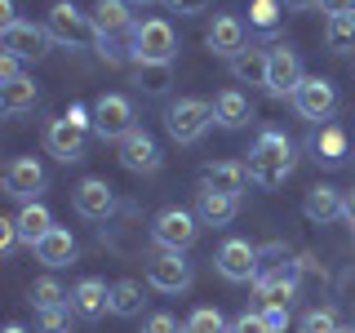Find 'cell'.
Listing matches in <instances>:
<instances>
[{
	"instance_id": "6da1fadb",
	"label": "cell",
	"mask_w": 355,
	"mask_h": 333,
	"mask_svg": "<svg viewBox=\"0 0 355 333\" xmlns=\"http://www.w3.org/2000/svg\"><path fill=\"white\" fill-rule=\"evenodd\" d=\"M288 173H293V142H288L280 129L258 133V142H253V151H249V182L275 191V187H284Z\"/></svg>"
},
{
	"instance_id": "7a4b0ae2",
	"label": "cell",
	"mask_w": 355,
	"mask_h": 333,
	"mask_svg": "<svg viewBox=\"0 0 355 333\" xmlns=\"http://www.w3.org/2000/svg\"><path fill=\"white\" fill-rule=\"evenodd\" d=\"M129 58L133 67H173L178 58V36L164 18H147L129 31Z\"/></svg>"
},
{
	"instance_id": "3957f363",
	"label": "cell",
	"mask_w": 355,
	"mask_h": 333,
	"mask_svg": "<svg viewBox=\"0 0 355 333\" xmlns=\"http://www.w3.org/2000/svg\"><path fill=\"white\" fill-rule=\"evenodd\" d=\"M214 103H205V98H178L169 107V116H164V129H169V138L178 147H191V142L205 138V129L214 125Z\"/></svg>"
},
{
	"instance_id": "277c9868",
	"label": "cell",
	"mask_w": 355,
	"mask_h": 333,
	"mask_svg": "<svg viewBox=\"0 0 355 333\" xmlns=\"http://www.w3.org/2000/svg\"><path fill=\"white\" fill-rule=\"evenodd\" d=\"M151 240H155V249H178V253H187L191 244L200 240V214H191V209H160L151 222Z\"/></svg>"
},
{
	"instance_id": "5b68a950",
	"label": "cell",
	"mask_w": 355,
	"mask_h": 333,
	"mask_svg": "<svg viewBox=\"0 0 355 333\" xmlns=\"http://www.w3.org/2000/svg\"><path fill=\"white\" fill-rule=\"evenodd\" d=\"M94 27H98V53H103L107 62H120V49H116V36H125L133 31L138 22L129 14V0H98L94 5Z\"/></svg>"
},
{
	"instance_id": "8992f818",
	"label": "cell",
	"mask_w": 355,
	"mask_h": 333,
	"mask_svg": "<svg viewBox=\"0 0 355 333\" xmlns=\"http://www.w3.org/2000/svg\"><path fill=\"white\" fill-rule=\"evenodd\" d=\"M49 27H36V22H9V27H0V49L14 53L18 62H36L49 53Z\"/></svg>"
},
{
	"instance_id": "52a82bcc",
	"label": "cell",
	"mask_w": 355,
	"mask_h": 333,
	"mask_svg": "<svg viewBox=\"0 0 355 333\" xmlns=\"http://www.w3.org/2000/svg\"><path fill=\"white\" fill-rule=\"evenodd\" d=\"M138 129L133 125V107H129V98H120V94H103L94 103V133L103 142H120V138H129V133Z\"/></svg>"
},
{
	"instance_id": "ba28073f",
	"label": "cell",
	"mask_w": 355,
	"mask_h": 333,
	"mask_svg": "<svg viewBox=\"0 0 355 333\" xmlns=\"http://www.w3.org/2000/svg\"><path fill=\"white\" fill-rule=\"evenodd\" d=\"M49 36L58 44H89V40H98L94 14H80L71 0H58V5L49 9Z\"/></svg>"
},
{
	"instance_id": "9c48e42d",
	"label": "cell",
	"mask_w": 355,
	"mask_h": 333,
	"mask_svg": "<svg viewBox=\"0 0 355 333\" xmlns=\"http://www.w3.org/2000/svg\"><path fill=\"white\" fill-rule=\"evenodd\" d=\"M147 284L160 289V293H182L191 284V262L178 249H155L151 262H147Z\"/></svg>"
},
{
	"instance_id": "30bf717a",
	"label": "cell",
	"mask_w": 355,
	"mask_h": 333,
	"mask_svg": "<svg viewBox=\"0 0 355 333\" xmlns=\"http://www.w3.org/2000/svg\"><path fill=\"white\" fill-rule=\"evenodd\" d=\"M297 85H302V62H297L293 49H284V44H275V49H266V94L271 98H293Z\"/></svg>"
},
{
	"instance_id": "8fae6325",
	"label": "cell",
	"mask_w": 355,
	"mask_h": 333,
	"mask_svg": "<svg viewBox=\"0 0 355 333\" xmlns=\"http://www.w3.org/2000/svg\"><path fill=\"white\" fill-rule=\"evenodd\" d=\"M293 107L302 120H329L333 107H338V89H333V80H324V76H302V85H297L293 94Z\"/></svg>"
},
{
	"instance_id": "7c38bea8",
	"label": "cell",
	"mask_w": 355,
	"mask_h": 333,
	"mask_svg": "<svg viewBox=\"0 0 355 333\" xmlns=\"http://www.w3.org/2000/svg\"><path fill=\"white\" fill-rule=\"evenodd\" d=\"M218 271H222V280H231V284L258 280V249H253L249 240H227L218 249Z\"/></svg>"
},
{
	"instance_id": "4fadbf2b",
	"label": "cell",
	"mask_w": 355,
	"mask_h": 333,
	"mask_svg": "<svg viewBox=\"0 0 355 333\" xmlns=\"http://www.w3.org/2000/svg\"><path fill=\"white\" fill-rule=\"evenodd\" d=\"M120 147V164H125L129 173H160V147H155V138L147 129H133L129 138H120L116 142Z\"/></svg>"
},
{
	"instance_id": "5bb4252c",
	"label": "cell",
	"mask_w": 355,
	"mask_h": 333,
	"mask_svg": "<svg viewBox=\"0 0 355 333\" xmlns=\"http://www.w3.org/2000/svg\"><path fill=\"white\" fill-rule=\"evenodd\" d=\"M85 133L89 129H80L76 120H49V129H44V147H49V155L53 160H62V164H71V160H80L85 155Z\"/></svg>"
},
{
	"instance_id": "9a60e30c",
	"label": "cell",
	"mask_w": 355,
	"mask_h": 333,
	"mask_svg": "<svg viewBox=\"0 0 355 333\" xmlns=\"http://www.w3.org/2000/svg\"><path fill=\"white\" fill-rule=\"evenodd\" d=\"M76 214L89 218V222H107L116 214V191H111L103 178H85V182L76 187Z\"/></svg>"
},
{
	"instance_id": "2e32d148",
	"label": "cell",
	"mask_w": 355,
	"mask_h": 333,
	"mask_svg": "<svg viewBox=\"0 0 355 333\" xmlns=\"http://www.w3.org/2000/svg\"><path fill=\"white\" fill-rule=\"evenodd\" d=\"M44 191V169H40V160H31V155H18L14 164L5 169V196H14V200H36Z\"/></svg>"
},
{
	"instance_id": "e0dca14e",
	"label": "cell",
	"mask_w": 355,
	"mask_h": 333,
	"mask_svg": "<svg viewBox=\"0 0 355 333\" xmlns=\"http://www.w3.org/2000/svg\"><path fill=\"white\" fill-rule=\"evenodd\" d=\"M205 44L218 58H236V53H244V22L236 14H218L205 31Z\"/></svg>"
},
{
	"instance_id": "ac0fdd59",
	"label": "cell",
	"mask_w": 355,
	"mask_h": 333,
	"mask_svg": "<svg viewBox=\"0 0 355 333\" xmlns=\"http://www.w3.org/2000/svg\"><path fill=\"white\" fill-rule=\"evenodd\" d=\"M71 311L80 320H98L111 311V284H103L98 275H85L80 284L71 289Z\"/></svg>"
},
{
	"instance_id": "d6986e66",
	"label": "cell",
	"mask_w": 355,
	"mask_h": 333,
	"mask_svg": "<svg viewBox=\"0 0 355 333\" xmlns=\"http://www.w3.org/2000/svg\"><path fill=\"white\" fill-rule=\"evenodd\" d=\"M258 298H262V302H275V307H288L297 298V266L280 262L275 271L258 275Z\"/></svg>"
},
{
	"instance_id": "ffe728a7",
	"label": "cell",
	"mask_w": 355,
	"mask_h": 333,
	"mask_svg": "<svg viewBox=\"0 0 355 333\" xmlns=\"http://www.w3.org/2000/svg\"><path fill=\"white\" fill-rule=\"evenodd\" d=\"M244 182H249V164H240V160H218V164L205 169V178H200L205 191H222V196H240Z\"/></svg>"
},
{
	"instance_id": "44dd1931",
	"label": "cell",
	"mask_w": 355,
	"mask_h": 333,
	"mask_svg": "<svg viewBox=\"0 0 355 333\" xmlns=\"http://www.w3.org/2000/svg\"><path fill=\"white\" fill-rule=\"evenodd\" d=\"M31 249H36V258H40L44 266H71L76 253H80V249H76V236H71L67 227H53L49 236H40Z\"/></svg>"
},
{
	"instance_id": "7402d4cb",
	"label": "cell",
	"mask_w": 355,
	"mask_h": 333,
	"mask_svg": "<svg viewBox=\"0 0 355 333\" xmlns=\"http://www.w3.org/2000/svg\"><path fill=\"white\" fill-rule=\"evenodd\" d=\"M302 214L311 222H338V218H347V205H342V191H333V187H311L306 200H302Z\"/></svg>"
},
{
	"instance_id": "603a6c76",
	"label": "cell",
	"mask_w": 355,
	"mask_h": 333,
	"mask_svg": "<svg viewBox=\"0 0 355 333\" xmlns=\"http://www.w3.org/2000/svg\"><path fill=\"white\" fill-rule=\"evenodd\" d=\"M214 116H218L222 129H244L253 120V107H249V98H244L240 89H222L214 98Z\"/></svg>"
},
{
	"instance_id": "cb8c5ba5",
	"label": "cell",
	"mask_w": 355,
	"mask_h": 333,
	"mask_svg": "<svg viewBox=\"0 0 355 333\" xmlns=\"http://www.w3.org/2000/svg\"><path fill=\"white\" fill-rule=\"evenodd\" d=\"M311 147H315V160L320 164L338 169V164H347V155H351V138L338 125H324V129L315 133V142H311Z\"/></svg>"
},
{
	"instance_id": "d4e9b609",
	"label": "cell",
	"mask_w": 355,
	"mask_h": 333,
	"mask_svg": "<svg viewBox=\"0 0 355 333\" xmlns=\"http://www.w3.org/2000/svg\"><path fill=\"white\" fill-rule=\"evenodd\" d=\"M196 214H200V222H209V227H227V222L236 218V196L205 191V187H200L196 191Z\"/></svg>"
},
{
	"instance_id": "484cf974",
	"label": "cell",
	"mask_w": 355,
	"mask_h": 333,
	"mask_svg": "<svg viewBox=\"0 0 355 333\" xmlns=\"http://www.w3.org/2000/svg\"><path fill=\"white\" fill-rule=\"evenodd\" d=\"M14 222H18V240H22V244H36L40 236H49V231H53V214L40 205V200L22 205V214H18Z\"/></svg>"
},
{
	"instance_id": "4316f807",
	"label": "cell",
	"mask_w": 355,
	"mask_h": 333,
	"mask_svg": "<svg viewBox=\"0 0 355 333\" xmlns=\"http://www.w3.org/2000/svg\"><path fill=\"white\" fill-rule=\"evenodd\" d=\"M36 98H40V85L31 80V76H22V80L0 89V111H5V116H22V111L36 107Z\"/></svg>"
},
{
	"instance_id": "83f0119b",
	"label": "cell",
	"mask_w": 355,
	"mask_h": 333,
	"mask_svg": "<svg viewBox=\"0 0 355 333\" xmlns=\"http://www.w3.org/2000/svg\"><path fill=\"white\" fill-rule=\"evenodd\" d=\"M111 311H116V316H138L142 311V284L138 280H116L111 284Z\"/></svg>"
},
{
	"instance_id": "f1b7e54d",
	"label": "cell",
	"mask_w": 355,
	"mask_h": 333,
	"mask_svg": "<svg viewBox=\"0 0 355 333\" xmlns=\"http://www.w3.org/2000/svg\"><path fill=\"white\" fill-rule=\"evenodd\" d=\"M27 302L36 307V311H49V307H67V302H71V293H67V289H62L58 280H49V275H44V280L31 284Z\"/></svg>"
},
{
	"instance_id": "f546056e",
	"label": "cell",
	"mask_w": 355,
	"mask_h": 333,
	"mask_svg": "<svg viewBox=\"0 0 355 333\" xmlns=\"http://www.w3.org/2000/svg\"><path fill=\"white\" fill-rule=\"evenodd\" d=\"M231 71L240 76V80H253V85H266V53L262 49H244L231 58Z\"/></svg>"
},
{
	"instance_id": "4dcf8cb0",
	"label": "cell",
	"mask_w": 355,
	"mask_h": 333,
	"mask_svg": "<svg viewBox=\"0 0 355 333\" xmlns=\"http://www.w3.org/2000/svg\"><path fill=\"white\" fill-rule=\"evenodd\" d=\"M280 18H284L280 0H253V5H249V27H258L262 36H271V31L280 27Z\"/></svg>"
},
{
	"instance_id": "1f68e13d",
	"label": "cell",
	"mask_w": 355,
	"mask_h": 333,
	"mask_svg": "<svg viewBox=\"0 0 355 333\" xmlns=\"http://www.w3.org/2000/svg\"><path fill=\"white\" fill-rule=\"evenodd\" d=\"M324 40L329 49H355V14H333L324 22Z\"/></svg>"
},
{
	"instance_id": "d6a6232c",
	"label": "cell",
	"mask_w": 355,
	"mask_h": 333,
	"mask_svg": "<svg viewBox=\"0 0 355 333\" xmlns=\"http://www.w3.org/2000/svg\"><path fill=\"white\" fill-rule=\"evenodd\" d=\"M133 85L147 89L151 98H160L164 89L173 85V76H169V67H133Z\"/></svg>"
},
{
	"instance_id": "836d02e7",
	"label": "cell",
	"mask_w": 355,
	"mask_h": 333,
	"mask_svg": "<svg viewBox=\"0 0 355 333\" xmlns=\"http://www.w3.org/2000/svg\"><path fill=\"white\" fill-rule=\"evenodd\" d=\"M187 333H231V325L222 320L218 307H196L191 320H187Z\"/></svg>"
},
{
	"instance_id": "e575fe53",
	"label": "cell",
	"mask_w": 355,
	"mask_h": 333,
	"mask_svg": "<svg viewBox=\"0 0 355 333\" xmlns=\"http://www.w3.org/2000/svg\"><path fill=\"white\" fill-rule=\"evenodd\" d=\"M302 333H342V320L333 316L329 307H320V311H306V316H302Z\"/></svg>"
},
{
	"instance_id": "d590c367",
	"label": "cell",
	"mask_w": 355,
	"mask_h": 333,
	"mask_svg": "<svg viewBox=\"0 0 355 333\" xmlns=\"http://www.w3.org/2000/svg\"><path fill=\"white\" fill-rule=\"evenodd\" d=\"M40 316V329L44 333H67V316H71V302L67 307H49V311H36Z\"/></svg>"
},
{
	"instance_id": "8d00e7d4",
	"label": "cell",
	"mask_w": 355,
	"mask_h": 333,
	"mask_svg": "<svg viewBox=\"0 0 355 333\" xmlns=\"http://www.w3.org/2000/svg\"><path fill=\"white\" fill-rule=\"evenodd\" d=\"M142 333H187V325H178V316H169V311H155V316H147Z\"/></svg>"
},
{
	"instance_id": "74e56055",
	"label": "cell",
	"mask_w": 355,
	"mask_h": 333,
	"mask_svg": "<svg viewBox=\"0 0 355 333\" xmlns=\"http://www.w3.org/2000/svg\"><path fill=\"white\" fill-rule=\"evenodd\" d=\"M231 333H271L262 320V311H240L236 320H231Z\"/></svg>"
},
{
	"instance_id": "f35d334b",
	"label": "cell",
	"mask_w": 355,
	"mask_h": 333,
	"mask_svg": "<svg viewBox=\"0 0 355 333\" xmlns=\"http://www.w3.org/2000/svg\"><path fill=\"white\" fill-rule=\"evenodd\" d=\"M262 320L271 333H284L288 329V307H275V302H262Z\"/></svg>"
},
{
	"instance_id": "ab89813d",
	"label": "cell",
	"mask_w": 355,
	"mask_h": 333,
	"mask_svg": "<svg viewBox=\"0 0 355 333\" xmlns=\"http://www.w3.org/2000/svg\"><path fill=\"white\" fill-rule=\"evenodd\" d=\"M18 244H22V240H18V222H14V218H5V222H0V253L9 258Z\"/></svg>"
},
{
	"instance_id": "60d3db41",
	"label": "cell",
	"mask_w": 355,
	"mask_h": 333,
	"mask_svg": "<svg viewBox=\"0 0 355 333\" xmlns=\"http://www.w3.org/2000/svg\"><path fill=\"white\" fill-rule=\"evenodd\" d=\"M14 80H22L18 58H14V53H0V89H5V85H14Z\"/></svg>"
},
{
	"instance_id": "b9f144b4",
	"label": "cell",
	"mask_w": 355,
	"mask_h": 333,
	"mask_svg": "<svg viewBox=\"0 0 355 333\" xmlns=\"http://www.w3.org/2000/svg\"><path fill=\"white\" fill-rule=\"evenodd\" d=\"M164 5H169L173 9V14H205V9H209V0H164Z\"/></svg>"
},
{
	"instance_id": "7bdbcfd3",
	"label": "cell",
	"mask_w": 355,
	"mask_h": 333,
	"mask_svg": "<svg viewBox=\"0 0 355 333\" xmlns=\"http://www.w3.org/2000/svg\"><path fill=\"white\" fill-rule=\"evenodd\" d=\"M320 9H324V14L333 18V14H355V0H315Z\"/></svg>"
},
{
	"instance_id": "ee69618b",
	"label": "cell",
	"mask_w": 355,
	"mask_h": 333,
	"mask_svg": "<svg viewBox=\"0 0 355 333\" xmlns=\"http://www.w3.org/2000/svg\"><path fill=\"white\" fill-rule=\"evenodd\" d=\"M0 22H5V27H9V22H18L14 18V0H0Z\"/></svg>"
},
{
	"instance_id": "f6af8a7d",
	"label": "cell",
	"mask_w": 355,
	"mask_h": 333,
	"mask_svg": "<svg viewBox=\"0 0 355 333\" xmlns=\"http://www.w3.org/2000/svg\"><path fill=\"white\" fill-rule=\"evenodd\" d=\"M342 205H347V222L355 227V191H347V196H342Z\"/></svg>"
},
{
	"instance_id": "bcb514c9",
	"label": "cell",
	"mask_w": 355,
	"mask_h": 333,
	"mask_svg": "<svg viewBox=\"0 0 355 333\" xmlns=\"http://www.w3.org/2000/svg\"><path fill=\"white\" fill-rule=\"evenodd\" d=\"M280 5H293V9H302V5H315V0H280Z\"/></svg>"
},
{
	"instance_id": "7dc6e473",
	"label": "cell",
	"mask_w": 355,
	"mask_h": 333,
	"mask_svg": "<svg viewBox=\"0 0 355 333\" xmlns=\"http://www.w3.org/2000/svg\"><path fill=\"white\" fill-rule=\"evenodd\" d=\"M5 333H27V329H22V325H9V329H5Z\"/></svg>"
},
{
	"instance_id": "c3c4849f",
	"label": "cell",
	"mask_w": 355,
	"mask_h": 333,
	"mask_svg": "<svg viewBox=\"0 0 355 333\" xmlns=\"http://www.w3.org/2000/svg\"><path fill=\"white\" fill-rule=\"evenodd\" d=\"M129 5H151V0H129Z\"/></svg>"
}]
</instances>
